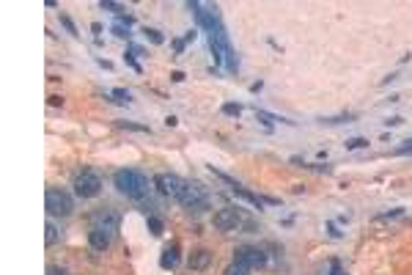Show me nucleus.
Here are the masks:
<instances>
[{"instance_id":"obj_1","label":"nucleus","mask_w":412,"mask_h":275,"mask_svg":"<svg viewBox=\"0 0 412 275\" xmlns=\"http://www.w3.org/2000/svg\"><path fill=\"white\" fill-rule=\"evenodd\" d=\"M113 187H116L121 196L132 198V201H140L148 196V176L135 171V168H121L113 174Z\"/></svg>"},{"instance_id":"obj_2","label":"nucleus","mask_w":412,"mask_h":275,"mask_svg":"<svg viewBox=\"0 0 412 275\" xmlns=\"http://www.w3.org/2000/svg\"><path fill=\"white\" fill-rule=\"evenodd\" d=\"M44 209L53 217H69L74 212V198L61 187H50L47 196H44Z\"/></svg>"},{"instance_id":"obj_3","label":"nucleus","mask_w":412,"mask_h":275,"mask_svg":"<svg viewBox=\"0 0 412 275\" xmlns=\"http://www.w3.org/2000/svg\"><path fill=\"white\" fill-rule=\"evenodd\" d=\"M154 187L162 193L165 198H173V201H182V196L187 193L190 182H184L179 174H157L154 176Z\"/></svg>"},{"instance_id":"obj_4","label":"nucleus","mask_w":412,"mask_h":275,"mask_svg":"<svg viewBox=\"0 0 412 275\" xmlns=\"http://www.w3.org/2000/svg\"><path fill=\"white\" fill-rule=\"evenodd\" d=\"M74 193L80 198H96L102 193V179L96 171H91V168H85L82 174H77L74 179Z\"/></svg>"},{"instance_id":"obj_5","label":"nucleus","mask_w":412,"mask_h":275,"mask_svg":"<svg viewBox=\"0 0 412 275\" xmlns=\"http://www.w3.org/2000/svg\"><path fill=\"white\" fill-rule=\"evenodd\" d=\"M91 228H99V231L110 234V237H118V231H121V215L113 209H99L91 215Z\"/></svg>"},{"instance_id":"obj_6","label":"nucleus","mask_w":412,"mask_h":275,"mask_svg":"<svg viewBox=\"0 0 412 275\" xmlns=\"http://www.w3.org/2000/svg\"><path fill=\"white\" fill-rule=\"evenodd\" d=\"M212 226L217 231H236L242 226V212L239 206H223L212 215Z\"/></svg>"},{"instance_id":"obj_7","label":"nucleus","mask_w":412,"mask_h":275,"mask_svg":"<svg viewBox=\"0 0 412 275\" xmlns=\"http://www.w3.org/2000/svg\"><path fill=\"white\" fill-rule=\"evenodd\" d=\"M187 212H195V215H201V212L209 209V198L204 196V190H201L198 185H190L187 193L182 196V201H179Z\"/></svg>"},{"instance_id":"obj_8","label":"nucleus","mask_w":412,"mask_h":275,"mask_svg":"<svg viewBox=\"0 0 412 275\" xmlns=\"http://www.w3.org/2000/svg\"><path fill=\"white\" fill-rule=\"evenodd\" d=\"M234 262H242V264H247L250 270H256V267H264L267 264V253L261 251V248L242 245V248H236L234 251Z\"/></svg>"},{"instance_id":"obj_9","label":"nucleus","mask_w":412,"mask_h":275,"mask_svg":"<svg viewBox=\"0 0 412 275\" xmlns=\"http://www.w3.org/2000/svg\"><path fill=\"white\" fill-rule=\"evenodd\" d=\"M182 262V253H179V242H168L162 248V256H159V267L162 270H176Z\"/></svg>"},{"instance_id":"obj_10","label":"nucleus","mask_w":412,"mask_h":275,"mask_svg":"<svg viewBox=\"0 0 412 275\" xmlns=\"http://www.w3.org/2000/svg\"><path fill=\"white\" fill-rule=\"evenodd\" d=\"M209 264H212V251H206V248H198V251H193L187 256V267L193 273H204Z\"/></svg>"},{"instance_id":"obj_11","label":"nucleus","mask_w":412,"mask_h":275,"mask_svg":"<svg viewBox=\"0 0 412 275\" xmlns=\"http://www.w3.org/2000/svg\"><path fill=\"white\" fill-rule=\"evenodd\" d=\"M113 239H116V237L99 231V228H91V231H88V245H91V251H96V253H105L107 248L113 245Z\"/></svg>"},{"instance_id":"obj_12","label":"nucleus","mask_w":412,"mask_h":275,"mask_svg":"<svg viewBox=\"0 0 412 275\" xmlns=\"http://www.w3.org/2000/svg\"><path fill=\"white\" fill-rule=\"evenodd\" d=\"M231 193H234V196L236 198H242V201H247V204H250V206H256V209H264V201H261V196H256V193H250V190H245V187H234V190H231Z\"/></svg>"},{"instance_id":"obj_13","label":"nucleus","mask_w":412,"mask_h":275,"mask_svg":"<svg viewBox=\"0 0 412 275\" xmlns=\"http://www.w3.org/2000/svg\"><path fill=\"white\" fill-rule=\"evenodd\" d=\"M256 119L259 121H264L267 127H272V124H294V121H288V119H283V116H275V113H267V110H259L256 108Z\"/></svg>"},{"instance_id":"obj_14","label":"nucleus","mask_w":412,"mask_h":275,"mask_svg":"<svg viewBox=\"0 0 412 275\" xmlns=\"http://www.w3.org/2000/svg\"><path fill=\"white\" fill-rule=\"evenodd\" d=\"M146 226H148V231H151L154 237H162V231H165V223H162V217H157V215H148V217H146Z\"/></svg>"},{"instance_id":"obj_15","label":"nucleus","mask_w":412,"mask_h":275,"mask_svg":"<svg viewBox=\"0 0 412 275\" xmlns=\"http://www.w3.org/2000/svg\"><path fill=\"white\" fill-rule=\"evenodd\" d=\"M253 270L247 267V264H242V262H231L228 267H225V273L223 275H250Z\"/></svg>"},{"instance_id":"obj_16","label":"nucleus","mask_w":412,"mask_h":275,"mask_svg":"<svg viewBox=\"0 0 412 275\" xmlns=\"http://www.w3.org/2000/svg\"><path fill=\"white\" fill-rule=\"evenodd\" d=\"M118 127H121V130H130V132H143V135H151L148 124H137V121H118Z\"/></svg>"},{"instance_id":"obj_17","label":"nucleus","mask_w":412,"mask_h":275,"mask_svg":"<svg viewBox=\"0 0 412 275\" xmlns=\"http://www.w3.org/2000/svg\"><path fill=\"white\" fill-rule=\"evenodd\" d=\"M44 242H47L50 248L58 242V228H55V223H50V220H47V226H44Z\"/></svg>"},{"instance_id":"obj_18","label":"nucleus","mask_w":412,"mask_h":275,"mask_svg":"<svg viewBox=\"0 0 412 275\" xmlns=\"http://www.w3.org/2000/svg\"><path fill=\"white\" fill-rule=\"evenodd\" d=\"M220 110H223V116H231V119H239L242 116V105H236V102H225Z\"/></svg>"},{"instance_id":"obj_19","label":"nucleus","mask_w":412,"mask_h":275,"mask_svg":"<svg viewBox=\"0 0 412 275\" xmlns=\"http://www.w3.org/2000/svg\"><path fill=\"white\" fill-rule=\"evenodd\" d=\"M143 36H146L151 44H165V36L159 33L157 28H143Z\"/></svg>"},{"instance_id":"obj_20","label":"nucleus","mask_w":412,"mask_h":275,"mask_svg":"<svg viewBox=\"0 0 412 275\" xmlns=\"http://www.w3.org/2000/svg\"><path fill=\"white\" fill-rule=\"evenodd\" d=\"M99 8H102V11H113L116 17H121V14H124V6H121V3H113V0H102Z\"/></svg>"},{"instance_id":"obj_21","label":"nucleus","mask_w":412,"mask_h":275,"mask_svg":"<svg viewBox=\"0 0 412 275\" xmlns=\"http://www.w3.org/2000/svg\"><path fill=\"white\" fill-rule=\"evenodd\" d=\"M124 64L130 66V69H135L137 74H143V66L135 61V53H132V50H127V53H124Z\"/></svg>"},{"instance_id":"obj_22","label":"nucleus","mask_w":412,"mask_h":275,"mask_svg":"<svg viewBox=\"0 0 412 275\" xmlns=\"http://www.w3.org/2000/svg\"><path fill=\"white\" fill-rule=\"evenodd\" d=\"M132 96H130V91L127 88H113V102H118V105H127Z\"/></svg>"},{"instance_id":"obj_23","label":"nucleus","mask_w":412,"mask_h":275,"mask_svg":"<svg viewBox=\"0 0 412 275\" xmlns=\"http://www.w3.org/2000/svg\"><path fill=\"white\" fill-rule=\"evenodd\" d=\"M343 146H346V151H354V149H365V146H368V140H365V138H349Z\"/></svg>"},{"instance_id":"obj_24","label":"nucleus","mask_w":412,"mask_h":275,"mask_svg":"<svg viewBox=\"0 0 412 275\" xmlns=\"http://www.w3.org/2000/svg\"><path fill=\"white\" fill-rule=\"evenodd\" d=\"M61 25L66 28V33H71V36H80V33H77V25L71 22V17H69V14H61Z\"/></svg>"},{"instance_id":"obj_25","label":"nucleus","mask_w":412,"mask_h":275,"mask_svg":"<svg viewBox=\"0 0 412 275\" xmlns=\"http://www.w3.org/2000/svg\"><path fill=\"white\" fill-rule=\"evenodd\" d=\"M110 30H113V36H118V39H130V36H132L130 28H127V25H121V22H116Z\"/></svg>"},{"instance_id":"obj_26","label":"nucleus","mask_w":412,"mask_h":275,"mask_svg":"<svg viewBox=\"0 0 412 275\" xmlns=\"http://www.w3.org/2000/svg\"><path fill=\"white\" fill-rule=\"evenodd\" d=\"M401 215H404V209H401V206H399V209H390V212H382V215H379V217H377V220H393V217H401Z\"/></svg>"},{"instance_id":"obj_27","label":"nucleus","mask_w":412,"mask_h":275,"mask_svg":"<svg viewBox=\"0 0 412 275\" xmlns=\"http://www.w3.org/2000/svg\"><path fill=\"white\" fill-rule=\"evenodd\" d=\"M327 275H346L343 273V267H341V262H338V259H333V262H330V273Z\"/></svg>"},{"instance_id":"obj_28","label":"nucleus","mask_w":412,"mask_h":275,"mask_svg":"<svg viewBox=\"0 0 412 275\" xmlns=\"http://www.w3.org/2000/svg\"><path fill=\"white\" fill-rule=\"evenodd\" d=\"M349 119H352V116H333V119H322V124H341V121H349Z\"/></svg>"},{"instance_id":"obj_29","label":"nucleus","mask_w":412,"mask_h":275,"mask_svg":"<svg viewBox=\"0 0 412 275\" xmlns=\"http://www.w3.org/2000/svg\"><path fill=\"white\" fill-rule=\"evenodd\" d=\"M393 154H399V157H401V154H412V138H410V140H407L404 146H399V149H396Z\"/></svg>"},{"instance_id":"obj_30","label":"nucleus","mask_w":412,"mask_h":275,"mask_svg":"<svg viewBox=\"0 0 412 275\" xmlns=\"http://www.w3.org/2000/svg\"><path fill=\"white\" fill-rule=\"evenodd\" d=\"M327 234H330V237H333V239H341V231H338V226H336V223H333V220L327 223Z\"/></svg>"},{"instance_id":"obj_31","label":"nucleus","mask_w":412,"mask_h":275,"mask_svg":"<svg viewBox=\"0 0 412 275\" xmlns=\"http://www.w3.org/2000/svg\"><path fill=\"white\" fill-rule=\"evenodd\" d=\"M47 275H69V273H66L64 267H58V264H50V267H47Z\"/></svg>"},{"instance_id":"obj_32","label":"nucleus","mask_w":412,"mask_h":275,"mask_svg":"<svg viewBox=\"0 0 412 275\" xmlns=\"http://www.w3.org/2000/svg\"><path fill=\"white\" fill-rule=\"evenodd\" d=\"M404 124V119H401V116H390L388 121H385V127H401Z\"/></svg>"},{"instance_id":"obj_33","label":"nucleus","mask_w":412,"mask_h":275,"mask_svg":"<svg viewBox=\"0 0 412 275\" xmlns=\"http://www.w3.org/2000/svg\"><path fill=\"white\" fill-rule=\"evenodd\" d=\"M184 47H187V42H184V39H176V42H173V50H176L179 55L184 53Z\"/></svg>"},{"instance_id":"obj_34","label":"nucleus","mask_w":412,"mask_h":275,"mask_svg":"<svg viewBox=\"0 0 412 275\" xmlns=\"http://www.w3.org/2000/svg\"><path fill=\"white\" fill-rule=\"evenodd\" d=\"M261 88H264V83H261V80H259V83H253V85H250V94H259Z\"/></svg>"},{"instance_id":"obj_35","label":"nucleus","mask_w":412,"mask_h":275,"mask_svg":"<svg viewBox=\"0 0 412 275\" xmlns=\"http://www.w3.org/2000/svg\"><path fill=\"white\" fill-rule=\"evenodd\" d=\"M50 105H53V108H58V105H64V99H61V96H50Z\"/></svg>"},{"instance_id":"obj_36","label":"nucleus","mask_w":412,"mask_h":275,"mask_svg":"<svg viewBox=\"0 0 412 275\" xmlns=\"http://www.w3.org/2000/svg\"><path fill=\"white\" fill-rule=\"evenodd\" d=\"M165 124H168V127H176L179 119H176V116H168V119H165Z\"/></svg>"},{"instance_id":"obj_37","label":"nucleus","mask_w":412,"mask_h":275,"mask_svg":"<svg viewBox=\"0 0 412 275\" xmlns=\"http://www.w3.org/2000/svg\"><path fill=\"white\" fill-rule=\"evenodd\" d=\"M171 77H173V83H182V80H184V72H173Z\"/></svg>"}]
</instances>
